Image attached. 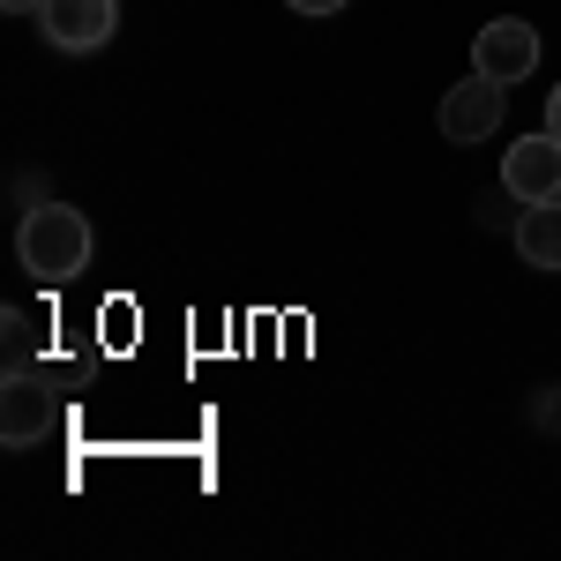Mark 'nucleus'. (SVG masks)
<instances>
[{
  "label": "nucleus",
  "mask_w": 561,
  "mask_h": 561,
  "mask_svg": "<svg viewBox=\"0 0 561 561\" xmlns=\"http://www.w3.org/2000/svg\"><path fill=\"white\" fill-rule=\"evenodd\" d=\"M15 262L38 277L45 293L53 285H76L90 262V217L68 210V203H31L23 225H15Z\"/></svg>",
  "instance_id": "1"
},
{
  "label": "nucleus",
  "mask_w": 561,
  "mask_h": 561,
  "mask_svg": "<svg viewBox=\"0 0 561 561\" xmlns=\"http://www.w3.org/2000/svg\"><path fill=\"white\" fill-rule=\"evenodd\" d=\"M53 427H60V397H53L38 375L8 367V382H0V442H8V449H38Z\"/></svg>",
  "instance_id": "2"
},
{
  "label": "nucleus",
  "mask_w": 561,
  "mask_h": 561,
  "mask_svg": "<svg viewBox=\"0 0 561 561\" xmlns=\"http://www.w3.org/2000/svg\"><path fill=\"white\" fill-rule=\"evenodd\" d=\"M502 90L494 76H465V83H449V98H442V142H457V150H472V142H486V135L502 128Z\"/></svg>",
  "instance_id": "3"
},
{
  "label": "nucleus",
  "mask_w": 561,
  "mask_h": 561,
  "mask_svg": "<svg viewBox=\"0 0 561 561\" xmlns=\"http://www.w3.org/2000/svg\"><path fill=\"white\" fill-rule=\"evenodd\" d=\"M38 31H45V45H60V53H98V45L121 31V0H45Z\"/></svg>",
  "instance_id": "4"
},
{
  "label": "nucleus",
  "mask_w": 561,
  "mask_h": 561,
  "mask_svg": "<svg viewBox=\"0 0 561 561\" xmlns=\"http://www.w3.org/2000/svg\"><path fill=\"white\" fill-rule=\"evenodd\" d=\"M472 68L494 76V83H524V76L539 68V31H531L524 15H494L472 38Z\"/></svg>",
  "instance_id": "5"
},
{
  "label": "nucleus",
  "mask_w": 561,
  "mask_h": 561,
  "mask_svg": "<svg viewBox=\"0 0 561 561\" xmlns=\"http://www.w3.org/2000/svg\"><path fill=\"white\" fill-rule=\"evenodd\" d=\"M502 187L517 195V203H554L561 195V142L547 128L510 142V158H502Z\"/></svg>",
  "instance_id": "6"
},
{
  "label": "nucleus",
  "mask_w": 561,
  "mask_h": 561,
  "mask_svg": "<svg viewBox=\"0 0 561 561\" xmlns=\"http://www.w3.org/2000/svg\"><path fill=\"white\" fill-rule=\"evenodd\" d=\"M510 240H517V255L531 262V270H561V195L554 203H524Z\"/></svg>",
  "instance_id": "7"
},
{
  "label": "nucleus",
  "mask_w": 561,
  "mask_h": 561,
  "mask_svg": "<svg viewBox=\"0 0 561 561\" xmlns=\"http://www.w3.org/2000/svg\"><path fill=\"white\" fill-rule=\"evenodd\" d=\"M0 322H8V330H0V345H8V367H23V359H31V345H38V322H31V307H8Z\"/></svg>",
  "instance_id": "8"
},
{
  "label": "nucleus",
  "mask_w": 561,
  "mask_h": 561,
  "mask_svg": "<svg viewBox=\"0 0 561 561\" xmlns=\"http://www.w3.org/2000/svg\"><path fill=\"white\" fill-rule=\"evenodd\" d=\"M510 203H517L510 187H486V195H479V225H510V232H517V217H510Z\"/></svg>",
  "instance_id": "9"
},
{
  "label": "nucleus",
  "mask_w": 561,
  "mask_h": 561,
  "mask_svg": "<svg viewBox=\"0 0 561 561\" xmlns=\"http://www.w3.org/2000/svg\"><path fill=\"white\" fill-rule=\"evenodd\" d=\"M531 420H539V427H561V389H539V404H531Z\"/></svg>",
  "instance_id": "10"
},
{
  "label": "nucleus",
  "mask_w": 561,
  "mask_h": 561,
  "mask_svg": "<svg viewBox=\"0 0 561 561\" xmlns=\"http://www.w3.org/2000/svg\"><path fill=\"white\" fill-rule=\"evenodd\" d=\"M285 8H293V15H345L352 0H285Z\"/></svg>",
  "instance_id": "11"
},
{
  "label": "nucleus",
  "mask_w": 561,
  "mask_h": 561,
  "mask_svg": "<svg viewBox=\"0 0 561 561\" xmlns=\"http://www.w3.org/2000/svg\"><path fill=\"white\" fill-rule=\"evenodd\" d=\"M547 135L561 142V83H554V98H547Z\"/></svg>",
  "instance_id": "12"
},
{
  "label": "nucleus",
  "mask_w": 561,
  "mask_h": 561,
  "mask_svg": "<svg viewBox=\"0 0 561 561\" xmlns=\"http://www.w3.org/2000/svg\"><path fill=\"white\" fill-rule=\"evenodd\" d=\"M0 8H8V15H38L45 0H0Z\"/></svg>",
  "instance_id": "13"
}]
</instances>
